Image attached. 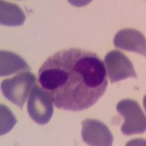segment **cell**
<instances>
[{
    "label": "cell",
    "mask_w": 146,
    "mask_h": 146,
    "mask_svg": "<svg viewBox=\"0 0 146 146\" xmlns=\"http://www.w3.org/2000/svg\"><path fill=\"white\" fill-rule=\"evenodd\" d=\"M38 82L58 109L70 111L92 107L108 87L104 62L96 53L78 48L49 57L39 70Z\"/></svg>",
    "instance_id": "cell-1"
},
{
    "label": "cell",
    "mask_w": 146,
    "mask_h": 146,
    "mask_svg": "<svg viewBox=\"0 0 146 146\" xmlns=\"http://www.w3.org/2000/svg\"><path fill=\"white\" fill-rule=\"evenodd\" d=\"M35 83V75L29 72H24L3 80L1 89L5 98L22 110Z\"/></svg>",
    "instance_id": "cell-2"
},
{
    "label": "cell",
    "mask_w": 146,
    "mask_h": 146,
    "mask_svg": "<svg viewBox=\"0 0 146 146\" xmlns=\"http://www.w3.org/2000/svg\"><path fill=\"white\" fill-rule=\"evenodd\" d=\"M116 110L124 118V123L121 126L123 135L131 136L145 131V115L136 101L129 99L121 100L117 104Z\"/></svg>",
    "instance_id": "cell-3"
},
{
    "label": "cell",
    "mask_w": 146,
    "mask_h": 146,
    "mask_svg": "<svg viewBox=\"0 0 146 146\" xmlns=\"http://www.w3.org/2000/svg\"><path fill=\"white\" fill-rule=\"evenodd\" d=\"M27 110L30 118L35 123L47 124L54 113L53 100L48 91L35 85L29 97Z\"/></svg>",
    "instance_id": "cell-4"
},
{
    "label": "cell",
    "mask_w": 146,
    "mask_h": 146,
    "mask_svg": "<svg viewBox=\"0 0 146 146\" xmlns=\"http://www.w3.org/2000/svg\"><path fill=\"white\" fill-rule=\"evenodd\" d=\"M104 64L106 74L111 83L129 78L137 79V75L131 62L120 50H114L107 53Z\"/></svg>",
    "instance_id": "cell-5"
},
{
    "label": "cell",
    "mask_w": 146,
    "mask_h": 146,
    "mask_svg": "<svg viewBox=\"0 0 146 146\" xmlns=\"http://www.w3.org/2000/svg\"><path fill=\"white\" fill-rule=\"evenodd\" d=\"M81 137L88 145L111 146L113 136L108 126L100 121L86 119L82 121Z\"/></svg>",
    "instance_id": "cell-6"
},
{
    "label": "cell",
    "mask_w": 146,
    "mask_h": 146,
    "mask_svg": "<svg viewBox=\"0 0 146 146\" xmlns=\"http://www.w3.org/2000/svg\"><path fill=\"white\" fill-rule=\"evenodd\" d=\"M113 44L120 49L135 52L145 56V37L141 32L136 29H123L118 31L114 36Z\"/></svg>",
    "instance_id": "cell-7"
},
{
    "label": "cell",
    "mask_w": 146,
    "mask_h": 146,
    "mask_svg": "<svg viewBox=\"0 0 146 146\" xmlns=\"http://www.w3.org/2000/svg\"><path fill=\"white\" fill-rule=\"evenodd\" d=\"M31 67L16 53L7 50L0 51V76L6 77L19 72H29Z\"/></svg>",
    "instance_id": "cell-8"
},
{
    "label": "cell",
    "mask_w": 146,
    "mask_h": 146,
    "mask_svg": "<svg viewBox=\"0 0 146 146\" xmlns=\"http://www.w3.org/2000/svg\"><path fill=\"white\" fill-rule=\"evenodd\" d=\"M26 20L25 13L16 4L13 2H0V23L6 27H19Z\"/></svg>",
    "instance_id": "cell-9"
},
{
    "label": "cell",
    "mask_w": 146,
    "mask_h": 146,
    "mask_svg": "<svg viewBox=\"0 0 146 146\" xmlns=\"http://www.w3.org/2000/svg\"><path fill=\"white\" fill-rule=\"evenodd\" d=\"M0 135H6L14 128L17 123V120L11 110L4 105L0 106Z\"/></svg>",
    "instance_id": "cell-10"
}]
</instances>
